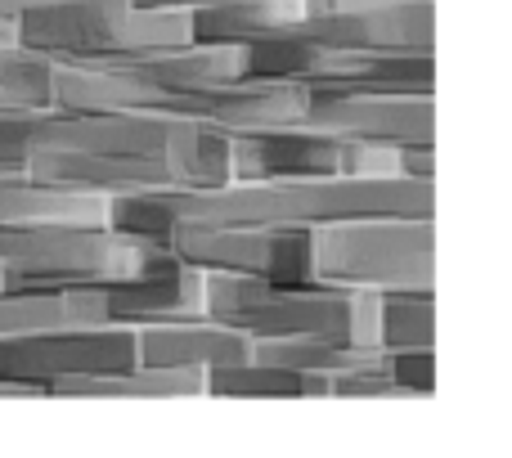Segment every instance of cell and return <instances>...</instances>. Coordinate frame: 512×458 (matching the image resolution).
<instances>
[{
	"label": "cell",
	"instance_id": "1",
	"mask_svg": "<svg viewBox=\"0 0 512 458\" xmlns=\"http://www.w3.org/2000/svg\"><path fill=\"white\" fill-rule=\"evenodd\" d=\"M203 315L261 337H324L346 346H378V292L337 283H265L243 274H203Z\"/></svg>",
	"mask_w": 512,
	"mask_h": 458
},
{
	"label": "cell",
	"instance_id": "2",
	"mask_svg": "<svg viewBox=\"0 0 512 458\" xmlns=\"http://www.w3.org/2000/svg\"><path fill=\"white\" fill-rule=\"evenodd\" d=\"M14 45L54 63H126L185 50L189 9H135L131 0H32L14 18Z\"/></svg>",
	"mask_w": 512,
	"mask_h": 458
},
{
	"label": "cell",
	"instance_id": "3",
	"mask_svg": "<svg viewBox=\"0 0 512 458\" xmlns=\"http://www.w3.org/2000/svg\"><path fill=\"white\" fill-rule=\"evenodd\" d=\"M176 261L167 243L117 234L108 225H23L0 229V288H108L144 279Z\"/></svg>",
	"mask_w": 512,
	"mask_h": 458
},
{
	"label": "cell",
	"instance_id": "4",
	"mask_svg": "<svg viewBox=\"0 0 512 458\" xmlns=\"http://www.w3.org/2000/svg\"><path fill=\"white\" fill-rule=\"evenodd\" d=\"M319 283L364 292L436 288V216H351L310 225Z\"/></svg>",
	"mask_w": 512,
	"mask_h": 458
},
{
	"label": "cell",
	"instance_id": "5",
	"mask_svg": "<svg viewBox=\"0 0 512 458\" xmlns=\"http://www.w3.org/2000/svg\"><path fill=\"white\" fill-rule=\"evenodd\" d=\"M135 364V328L126 324H72L0 337V382L27 396H54L68 382L122 373Z\"/></svg>",
	"mask_w": 512,
	"mask_h": 458
},
{
	"label": "cell",
	"instance_id": "6",
	"mask_svg": "<svg viewBox=\"0 0 512 458\" xmlns=\"http://www.w3.org/2000/svg\"><path fill=\"white\" fill-rule=\"evenodd\" d=\"M283 41L355 54H436V0H310Z\"/></svg>",
	"mask_w": 512,
	"mask_h": 458
},
{
	"label": "cell",
	"instance_id": "7",
	"mask_svg": "<svg viewBox=\"0 0 512 458\" xmlns=\"http://www.w3.org/2000/svg\"><path fill=\"white\" fill-rule=\"evenodd\" d=\"M167 247L203 274H243L265 283H306L310 229H265V225H171Z\"/></svg>",
	"mask_w": 512,
	"mask_h": 458
},
{
	"label": "cell",
	"instance_id": "8",
	"mask_svg": "<svg viewBox=\"0 0 512 458\" xmlns=\"http://www.w3.org/2000/svg\"><path fill=\"white\" fill-rule=\"evenodd\" d=\"M301 131L328 140H378V144H436V95L400 90H306L297 122Z\"/></svg>",
	"mask_w": 512,
	"mask_h": 458
},
{
	"label": "cell",
	"instance_id": "9",
	"mask_svg": "<svg viewBox=\"0 0 512 458\" xmlns=\"http://www.w3.org/2000/svg\"><path fill=\"white\" fill-rule=\"evenodd\" d=\"M337 176V140L301 126H265L230 135V180H324Z\"/></svg>",
	"mask_w": 512,
	"mask_h": 458
},
{
	"label": "cell",
	"instance_id": "10",
	"mask_svg": "<svg viewBox=\"0 0 512 458\" xmlns=\"http://www.w3.org/2000/svg\"><path fill=\"white\" fill-rule=\"evenodd\" d=\"M90 292H99L104 324L144 328V324H171V319L203 315V270L185 265L180 256L171 265H162L158 274L108 283V288H90Z\"/></svg>",
	"mask_w": 512,
	"mask_h": 458
},
{
	"label": "cell",
	"instance_id": "11",
	"mask_svg": "<svg viewBox=\"0 0 512 458\" xmlns=\"http://www.w3.org/2000/svg\"><path fill=\"white\" fill-rule=\"evenodd\" d=\"M252 337L239 328H225L216 319H171V324H144L135 328V355L149 369H216V364H243L252 360Z\"/></svg>",
	"mask_w": 512,
	"mask_h": 458
},
{
	"label": "cell",
	"instance_id": "12",
	"mask_svg": "<svg viewBox=\"0 0 512 458\" xmlns=\"http://www.w3.org/2000/svg\"><path fill=\"white\" fill-rule=\"evenodd\" d=\"M310 18V0H203L189 9V45H256Z\"/></svg>",
	"mask_w": 512,
	"mask_h": 458
},
{
	"label": "cell",
	"instance_id": "13",
	"mask_svg": "<svg viewBox=\"0 0 512 458\" xmlns=\"http://www.w3.org/2000/svg\"><path fill=\"white\" fill-rule=\"evenodd\" d=\"M108 198L90 189H63L27 176V171H0V229L23 225H104Z\"/></svg>",
	"mask_w": 512,
	"mask_h": 458
},
{
	"label": "cell",
	"instance_id": "14",
	"mask_svg": "<svg viewBox=\"0 0 512 458\" xmlns=\"http://www.w3.org/2000/svg\"><path fill=\"white\" fill-rule=\"evenodd\" d=\"M252 360L297 373H324V378L387 373V351L382 346H346V342H324V337H261L252 346Z\"/></svg>",
	"mask_w": 512,
	"mask_h": 458
},
{
	"label": "cell",
	"instance_id": "15",
	"mask_svg": "<svg viewBox=\"0 0 512 458\" xmlns=\"http://www.w3.org/2000/svg\"><path fill=\"white\" fill-rule=\"evenodd\" d=\"M203 391L225 396V400H319V396H333V378L243 360V364H216V369H207Z\"/></svg>",
	"mask_w": 512,
	"mask_h": 458
},
{
	"label": "cell",
	"instance_id": "16",
	"mask_svg": "<svg viewBox=\"0 0 512 458\" xmlns=\"http://www.w3.org/2000/svg\"><path fill=\"white\" fill-rule=\"evenodd\" d=\"M54 396H86V400H108V396H126V400H180V396H203V373L198 369H149L135 364L122 373H99V378H81L59 387Z\"/></svg>",
	"mask_w": 512,
	"mask_h": 458
},
{
	"label": "cell",
	"instance_id": "17",
	"mask_svg": "<svg viewBox=\"0 0 512 458\" xmlns=\"http://www.w3.org/2000/svg\"><path fill=\"white\" fill-rule=\"evenodd\" d=\"M378 346L382 351L436 346V292L432 288L378 292Z\"/></svg>",
	"mask_w": 512,
	"mask_h": 458
},
{
	"label": "cell",
	"instance_id": "18",
	"mask_svg": "<svg viewBox=\"0 0 512 458\" xmlns=\"http://www.w3.org/2000/svg\"><path fill=\"white\" fill-rule=\"evenodd\" d=\"M54 108V59L23 45H0V113Z\"/></svg>",
	"mask_w": 512,
	"mask_h": 458
},
{
	"label": "cell",
	"instance_id": "19",
	"mask_svg": "<svg viewBox=\"0 0 512 458\" xmlns=\"http://www.w3.org/2000/svg\"><path fill=\"white\" fill-rule=\"evenodd\" d=\"M337 176H355V180L400 176V149L378 140H337Z\"/></svg>",
	"mask_w": 512,
	"mask_h": 458
},
{
	"label": "cell",
	"instance_id": "20",
	"mask_svg": "<svg viewBox=\"0 0 512 458\" xmlns=\"http://www.w3.org/2000/svg\"><path fill=\"white\" fill-rule=\"evenodd\" d=\"M436 346H409V351H387V378L405 387V396H432L436 391Z\"/></svg>",
	"mask_w": 512,
	"mask_h": 458
},
{
	"label": "cell",
	"instance_id": "21",
	"mask_svg": "<svg viewBox=\"0 0 512 458\" xmlns=\"http://www.w3.org/2000/svg\"><path fill=\"white\" fill-rule=\"evenodd\" d=\"M333 396L346 400H405V387L387 373H342L333 378Z\"/></svg>",
	"mask_w": 512,
	"mask_h": 458
},
{
	"label": "cell",
	"instance_id": "22",
	"mask_svg": "<svg viewBox=\"0 0 512 458\" xmlns=\"http://www.w3.org/2000/svg\"><path fill=\"white\" fill-rule=\"evenodd\" d=\"M400 176L432 180L436 176V144H405V149H400Z\"/></svg>",
	"mask_w": 512,
	"mask_h": 458
},
{
	"label": "cell",
	"instance_id": "23",
	"mask_svg": "<svg viewBox=\"0 0 512 458\" xmlns=\"http://www.w3.org/2000/svg\"><path fill=\"white\" fill-rule=\"evenodd\" d=\"M135 9H194L203 5V0H131Z\"/></svg>",
	"mask_w": 512,
	"mask_h": 458
}]
</instances>
